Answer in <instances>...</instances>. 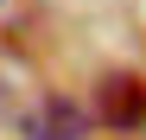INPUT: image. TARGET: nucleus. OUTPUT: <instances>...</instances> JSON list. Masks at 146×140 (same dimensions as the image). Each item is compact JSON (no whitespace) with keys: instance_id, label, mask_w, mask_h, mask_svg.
I'll list each match as a JSON object with an SVG mask.
<instances>
[{"instance_id":"f03ea898","label":"nucleus","mask_w":146,"mask_h":140,"mask_svg":"<svg viewBox=\"0 0 146 140\" xmlns=\"http://www.w3.org/2000/svg\"><path fill=\"white\" fill-rule=\"evenodd\" d=\"M83 127H89V115L70 102V96H51V102H38V108H32L26 140H83Z\"/></svg>"},{"instance_id":"f257e3e1","label":"nucleus","mask_w":146,"mask_h":140,"mask_svg":"<svg viewBox=\"0 0 146 140\" xmlns=\"http://www.w3.org/2000/svg\"><path fill=\"white\" fill-rule=\"evenodd\" d=\"M95 115H102V127H121V134L146 127V83L127 77V70L102 77V89H95Z\"/></svg>"}]
</instances>
